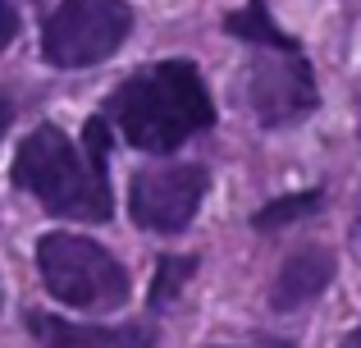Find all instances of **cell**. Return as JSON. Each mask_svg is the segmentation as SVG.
I'll use <instances>...</instances> for the list:
<instances>
[{
    "mask_svg": "<svg viewBox=\"0 0 361 348\" xmlns=\"http://www.w3.org/2000/svg\"><path fill=\"white\" fill-rule=\"evenodd\" d=\"M206 170L202 165H160V170H142L128 188V211L142 229L174 234L197 215L206 197Z\"/></svg>",
    "mask_w": 361,
    "mask_h": 348,
    "instance_id": "5",
    "label": "cell"
},
{
    "mask_svg": "<svg viewBox=\"0 0 361 348\" xmlns=\"http://www.w3.org/2000/svg\"><path fill=\"white\" fill-rule=\"evenodd\" d=\"M338 348H361V330H353V335H348V340L338 344Z\"/></svg>",
    "mask_w": 361,
    "mask_h": 348,
    "instance_id": "15",
    "label": "cell"
},
{
    "mask_svg": "<svg viewBox=\"0 0 361 348\" xmlns=\"http://www.w3.org/2000/svg\"><path fill=\"white\" fill-rule=\"evenodd\" d=\"M252 106L265 124H293L316 106V78L307 60H298V46L279 55H265L252 69Z\"/></svg>",
    "mask_w": 361,
    "mask_h": 348,
    "instance_id": "6",
    "label": "cell"
},
{
    "mask_svg": "<svg viewBox=\"0 0 361 348\" xmlns=\"http://www.w3.org/2000/svg\"><path fill=\"white\" fill-rule=\"evenodd\" d=\"M320 206V193H298V197H279L265 211H256V229H274V224H288L298 215H311Z\"/></svg>",
    "mask_w": 361,
    "mask_h": 348,
    "instance_id": "10",
    "label": "cell"
},
{
    "mask_svg": "<svg viewBox=\"0 0 361 348\" xmlns=\"http://www.w3.org/2000/svg\"><path fill=\"white\" fill-rule=\"evenodd\" d=\"M14 184L27 188L51 215H69V220H110V184L106 165L82 156L60 128L42 124L27 133L14 161Z\"/></svg>",
    "mask_w": 361,
    "mask_h": 348,
    "instance_id": "2",
    "label": "cell"
},
{
    "mask_svg": "<svg viewBox=\"0 0 361 348\" xmlns=\"http://www.w3.org/2000/svg\"><path fill=\"white\" fill-rule=\"evenodd\" d=\"M197 270V257H165L156 266V284H151V303H169V294H178V289L188 284V275Z\"/></svg>",
    "mask_w": 361,
    "mask_h": 348,
    "instance_id": "11",
    "label": "cell"
},
{
    "mask_svg": "<svg viewBox=\"0 0 361 348\" xmlns=\"http://www.w3.org/2000/svg\"><path fill=\"white\" fill-rule=\"evenodd\" d=\"M274 348H288V344H274Z\"/></svg>",
    "mask_w": 361,
    "mask_h": 348,
    "instance_id": "16",
    "label": "cell"
},
{
    "mask_svg": "<svg viewBox=\"0 0 361 348\" xmlns=\"http://www.w3.org/2000/svg\"><path fill=\"white\" fill-rule=\"evenodd\" d=\"M229 32L243 37V42H261V46H274V51H293V42L270 23V14H265L261 0H247V9L229 14Z\"/></svg>",
    "mask_w": 361,
    "mask_h": 348,
    "instance_id": "9",
    "label": "cell"
},
{
    "mask_svg": "<svg viewBox=\"0 0 361 348\" xmlns=\"http://www.w3.org/2000/svg\"><path fill=\"white\" fill-rule=\"evenodd\" d=\"M353 248H357V261H361V215H357V224H353Z\"/></svg>",
    "mask_w": 361,
    "mask_h": 348,
    "instance_id": "14",
    "label": "cell"
},
{
    "mask_svg": "<svg viewBox=\"0 0 361 348\" xmlns=\"http://www.w3.org/2000/svg\"><path fill=\"white\" fill-rule=\"evenodd\" d=\"M9 119H14V110H9V101L0 97V138H5V128H9Z\"/></svg>",
    "mask_w": 361,
    "mask_h": 348,
    "instance_id": "13",
    "label": "cell"
},
{
    "mask_svg": "<svg viewBox=\"0 0 361 348\" xmlns=\"http://www.w3.org/2000/svg\"><path fill=\"white\" fill-rule=\"evenodd\" d=\"M14 32H18V14L9 9V0H0V51L14 42Z\"/></svg>",
    "mask_w": 361,
    "mask_h": 348,
    "instance_id": "12",
    "label": "cell"
},
{
    "mask_svg": "<svg viewBox=\"0 0 361 348\" xmlns=\"http://www.w3.org/2000/svg\"><path fill=\"white\" fill-rule=\"evenodd\" d=\"M329 275H334V261H329V252H293L288 261L279 266V280H274L270 289V303L279 307V312H298V307H307L311 298L325 294Z\"/></svg>",
    "mask_w": 361,
    "mask_h": 348,
    "instance_id": "8",
    "label": "cell"
},
{
    "mask_svg": "<svg viewBox=\"0 0 361 348\" xmlns=\"http://www.w3.org/2000/svg\"><path fill=\"white\" fill-rule=\"evenodd\" d=\"M110 119L137 152H174L192 133L211 128L215 106L192 64L165 60L119 83L110 97Z\"/></svg>",
    "mask_w": 361,
    "mask_h": 348,
    "instance_id": "1",
    "label": "cell"
},
{
    "mask_svg": "<svg viewBox=\"0 0 361 348\" xmlns=\"http://www.w3.org/2000/svg\"><path fill=\"white\" fill-rule=\"evenodd\" d=\"M27 325L46 348H151L147 325H78L51 312H37Z\"/></svg>",
    "mask_w": 361,
    "mask_h": 348,
    "instance_id": "7",
    "label": "cell"
},
{
    "mask_svg": "<svg viewBox=\"0 0 361 348\" xmlns=\"http://www.w3.org/2000/svg\"><path fill=\"white\" fill-rule=\"evenodd\" d=\"M128 28V0H60L46 18L42 51L55 69H87L119 51Z\"/></svg>",
    "mask_w": 361,
    "mask_h": 348,
    "instance_id": "4",
    "label": "cell"
},
{
    "mask_svg": "<svg viewBox=\"0 0 361 348\" xmlns=\"http://www.w3.org/2000/svg\"><path fill=\"white\" fill-rule=\"evenodd\" d=\"M37 266L51 289V298H60L64 307H119L128 298V275L106 248H97L92 239L78 234H46L37 243Z\"/></svg>",
    "mask_w": 361,
    "mask_h": 348,
    "instance_id": "3",
    "label": "cell"
}]
</instances>
